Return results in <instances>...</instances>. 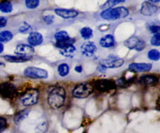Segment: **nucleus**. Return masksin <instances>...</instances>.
<instances>
[{
	"label": "nucleus",
	"mask_w": 160,
	"mask_h": 133,
	"mask_svg": "<svg viewBox=\"0 0 160 133\" xmlns=\"http://www.w3.org/2000/svg\"><path fill=\"white\" fill-rule=\"evenodd\" d=\"M152 68V65L151 63H137V62H133L130 64L128 69L129 70L136 73H145L151 70Z\"/></svg>",
	"instance_id": "12"
},
{
	"label": "nucleus",
	"mask_w": 160,
	"mask_h": 133,
	"mask_svg": "<svg viewBox=\"0 0 160 133\" xmlns=\"http://www.w3.org/2000/svg\"><path fill=\"white\" fill-rule=\"evenodd\" d=\"M100 45H101L102 48H112L115 45V39L114 37L111 34H107V35H105L104 37H102L100 40Z\"/></svg>",
	"instance_id": "17"
},
{
	"label": "nucleus",
	"mask_w": 160,
	"mask_h": 133,
	"mask_svg": "<svg viewBox=\"0 0 160 133\" xmlns=\"http://www.w3.org/2000/svg\"><path fill=\"white\" fill-rule=\"evenodd\" d=\"M4 59L5 60L11 63H23L29 61V59L19 55H5Z\"/></svg>",
	"instance_id": "18"
},
{
	"label": "nucleus",
	"mask_w": 160,
	"mask_h": 133,
	"mask_svg": "<svg viewBox=\"0 0 160 133\" xmlns=\"http://www.w3.org/2000/svg\"><path fill=\"white\" fill-rule=\"evenodd\" d=\"M93 92V86L90 83H80L73 88L72 96L78 99H84L90 96Z\"/></svg>",
	"instance_id": "4"
},
{
	"label": "nucleus",
	"mask_w": 160,
	"mask_h": 133,
	"mask_svg": "<svg viewBox=\"0 0 160 133\" xmlns=\"http://www.w3.org/2000/svg\"><path fill=\"white\" fill-rule=\"evenodd\" d=\"M29 113H30L29 109H24V110H22L20 111V112H17V113L15 115V116H14V118H13L14 122H15L16 124H20L21 121H23V120L28 116Z\"/></svg>",
	"instance_id": "19"
},
{
	"label": "nucleus",
	"mask_w": 160,
	"mask_h": 133,
	"mask_svg": "<svg viewBox=\"0 0 160 133\" xmlns=\"http://www.w3.org/2000/svg\"><path fill=\"white\" fill-rule=\"evenodd\" d=\"M28 41L31 47H36L42 45L43 42V36L38 32H31L28 37Z\"/></svg>",
	"instance_id": "14"
},
{
	"label": "nucleus",
	"mask_w": 160,
	"mask_h": 133,
	"mask_svg": "<svg viewBox=\"0 0 160 133\" xmlns=\"http://www.w3.org/2000/svg\"><path fill=\"white\" fill-rule=\"evenodd\" d=\"M14 53L16 55L22 56V57L31 59L34 54V50L33 47L31 45H26V44H19L15 48Z\"/></svg>",
	"instance_id": "8"
},
{
	"label": "nucleus",
	"mask_w": 160,
	"mask_h": 133,
	"mask_svg": "<svg viewBox=\"0 0 160 133\" xmlns=\"http://www.w3.org/2000/svg\"><path fill=\"white\" fill-rule=\"evenodd\" d=\"M81 35L85 40H88L93 36V31L90 27H83L81 30Z\"/></svg>",
	"instance_id": "25"
},
{
	"label": "nucleus",
	"mask_w": 160,
	"mask_h": 133,
	"mask_svg": "<svg viewBox=\"0 0 160 133\" xmlns=\"http://www.w3.org/2000/svg\"><path fill=\"white\" fill-rule=\"evenodd\" d=\"M148 57L152 61H159L160 59V52L156 49H152L148 52Z\"/></svg>",
	"instance_id": "26"
},
{
	"label": "nucleus",
	"mask_w": 160,
	"mask_h": 133,
	"mask_svg": "<svg viewBox=\"0 0 160 133\" xmlns=\"http://www.w3.org/2000/svg\"><path fill=\"white\" fill-rule=\"evenodd\" d=\"M47 129H48V124H47L46 121H43L36 127L35 131L36 133H45L47 131Z\"/></svg>",
	"instance_id": "29"
},
{
	"label": "nucleus",
	"mask_w": 160,
	"mask_h": 133,
	"mask_svg": "<svg viewBox=\"0 0 160 133\" xmlns=\"http://www.w3.org/2000/svg\"><path fill=\"white\" fill-rule=\"evenodd\" d=\"M0 11L4 13H9L12 11V5L11 2L6 0L0 3Z\"/></svg>",
	"instance_id": "23"
},
{
	"label": "nucleus",
	"mask_w": 160,
	"mask_h": 133,
	"mask_svg": "<svg viewBox=\"0 0 160 133\" xmlns=\"http://www.w3.org/2000/svg\"><path fill=\"white\" fill-rule=\"evenodd\" d=\"M66 99L65 89L61 86L53 87L48 94L47 101L52 109H58L63 105Z\"/></svg>",
	"instance_id": "1"
},
{
	"label": "nucleus",
	"mask_w": 160,
	"mask_h": 133,
	"mask_svg": "<svg viewBox=\"0 0 160 133\" xmlns=\"http://www.w3.org/2000/svg\"><path fill=\"white\" fill-rule=\"evenodd\" d=\"M74 69L77 73H82V71H83V67L81 66V65H77V66L75 67Z\"/></svg>",
	"instance_id": "38"
},
{
	"label": "nucleus",
	"mask_w": 160,
	"mask_h": 133,
	"mask_svg": "<svg viewBox=\"0 0 160 133\" xmlns=\"http://www.w3.org/2000/svg\"><path fill=\"white\" fill-rule=\"evenodd\" d=\"M7 23V20L4 17H0V28L4 27Z\"/></svg>",
	"instance_id": "37"
},
{
	"label": "nucleus",
	"mask_w": 160,
	"mask_h": 133,
	"mask_svg": "<svg viewBox=\"0 0 160 133\" xmlns=\"http://www.w3.org/2000/svg\"><path fill=\"white\" fill-rule=\"evenodd\" d=\"M39 98V91L37 89H31L21 95L20 103L25 107H31L38 103Z\"/></svg>",
	"instance_id": "3"
},
{
	"label": "nucleus",
	"mask_w": 160,
	"mask_h": 133,
	"mask_svg": "<svg viewBox=\"0 0 160 133\" xmlns=\"http://www.w3.org/2000/svg\"><path fill=\"white\" fill-rule=\"evenodd\" d=\"M95 89L98 91L101 92V93H106V92H109L110 90H114L116 89L117 86H116L115 82L110 79H98L95 82Z\"/></svg>",
	"instance_id": "6"
},
{
	"label": "nucleus",
	"mask_w": 160,
	"mask_h": 133,
	"mask_svg": "<svg viewBox=\"0 0 160 133\" xmlns=\"http://www.w3.org/2000/svg\"><path fill=\"white\" fill-rule=\"evenodd\" d=\"M7 127V121L3 117H0V133L3 132Z\"/></svg>",
	"instance_id": "33"
},
{
	"label": "nucleus",
	"mask_w": 160,
	"mask_h": 133,
	"mask_svg": "<svg viewBox=\"0 0 160 133\" xmlns=\"http://www.w3.org/2000/svg\"><path fill=\"white\" fill-rule=\"evenodd\" d=\"M149 31L154 34H159L160 27L159 26H158V25H152V26H149Z\"/></svg>",
	"instance_id": "36"
},
{
	"label": "nucleus",
	"mask_w": 160,
	"mask_h": 133,
	"mask_svg": "<svg viewBox=\"0 0 160 133\" xmlns=\"http://www.w3.org/2000/svg\"><path fill=\"white\" fill-rule=\"evenodd\" d=\"M68 37H70V36H69L68 33L65 31H58V32L56 33V34H55V39L56 40V41L64 40V39H67L68 38Z\"/></svg>",
	"instance_id": "28"
},
{
	"label": "nucleus",
	"mask_w": 160,
	"mask_h": 133,
	"mask_svg": "<svg viewBox=\"0 0 160 133\" xmlns=\"http://www.w3.org/2000/svg\"><path fill=\"white\" fill-rule=\"evenodd\" d=\"M151 44L152 45H154V46L159 47L160 45V34H156L152 36L151 39Z\"/></svg>",
	"instance_id": "32"
},
{
	"label": "nucleus",
	"mask_w": 160,
	"mask_h": 133,
	"mask_svg": "<svg viewBox=\"0 0 160 133\" xmlns=\"http://www.w3.org/2000/svg\"><path fill=\"white\" fill-rule=\"evenodd\" d=\"M31 26H30L29 24H28V23H24L21 26H20V29H19V31H20V33H27L28 32V31H31Z\"/></svg>",
	"instance_id": "34"
},
{
	"label": "nucleus",
	"mask_w": 160,
	"mask_h": 133,
	"mask_svg": "<svg viewBox=\"0 0 160 133\" xmlns=\"http://www.w3.org/2000/svg\"><path fill=\"white\" fill-rule=\"evenodd\" d=\"M129 14V11L125 7L110 8L104 9L101 12V17L106 20H116L119 19L125 18Z\"/></svg>",
	"instance_id": "2"
},
{
	"label": "nucleus",
	"mask_w": 160,
	"mask_h": 133,
	"mask_svg": "<svg viewBox=\"0 0 160 133\" xmlns=\"http://www.w3.org/2000/svg\"><path fill=\"white\" fill-rule=\"evenodd\" d=\"M75 43L74 39L71 38V37H68L67 39H64V40H58L56 43V46L59 49H62V48H67V47L71 46L73 45V44Z\"/></svg>",
	"instance_id": "21"
},
{
	"label": "nucleus",
	"mask_w": 160,
	"mask_h": 133,
	"mask_svg": "<svg viewBox=\"0 0 160 133\" xmlns=\"http://www.w3.org/2000/svg\"><path fill=\"white\" fill-rule=\"evenodd\" d=\"M17 93V87L11 83H2L0 84V94L6 98H12Z\"/></svg>",
	"instance_id": "10"
},
{
	"label": "nucleus",
	"mask_w": 160,
	"mask_h": 133,
	"mask_svg": "<svg viewBox=\"0 0 160 133\" xmlns=\"http://www.w3.org/2000/svg\"><path fill=\"white\" fill-rule=\"evenodd\" d=\"M55 12L56 15L62 17L64 19H70L78 17V12L74 9H56Z\"/></svg>",
	"instance_id": "15"
},
{
	"label": "nucleus",
	"mask_w": 160,
	"mask_h": 133,
	"mask_svg": "<svg viewBox=\"0 0 160 133\" xmlns=\"http://www.w3.org/2000/svg\"><path fill=\"white\" fill-rule=\"evenodd\" d=\"M148 2H150L152 3H158L159 2V0H148Z\"/></svg>",
	"instance_id": "40"
},
{
	"label": "nucleus",
	"mask_w": 160,
	"mask_h": 133,
	"mask_svg": "<svg viewBox=\"0 0 160 133\" xmlns=\"http://www.w3.org/2000/svg\"><path fill=\"white\" fill-rule=\"evenodd\" d=\"M23 74L27 77L31 78V79H45L48 77V73L46 70L34 66H29L25 69Z\"/></svg>",
	"instance_id": "5"
},
{
	"label": "nucleus",
	"mask_w": 160,
	"mask_h": 133,
	"mask_svg": "<svg viewBox=\"0 0 160 133\" xmlns=\"http://www.w3.org/2000/svg\"><path fill=\"white\" fill-rule=\"evenodd\" d=\"M75 51H76V48L74 47V45H71V46L59 49V53L66 58H73Z\"/></svg>",
	"instance_id": "20"
},
{
	"label": "nucleus",
	"mask_w": 160,
	"mask_h": 133,
	"mask_svg": "<svg viewBox=\"0 0 160 133\" xmlns=\"http://www.w3.org/2000/svg\"><path fill=\"white\" fill-rule=\"evenodd\" d=\"M138 81L142 85L152 86L159 83V78L155 75H145V76H141Z\"/></svg>",
	"instance_id": "16"
},
{
	"label": "nucleus",
	"mask_w": 160,
	"mask_h": 133,
	"mask_svg": "<svg viewBox=\"0 0 160 133\" xmlns=\"http://www.w3.org/2000/svg\"><path fill=\"white\" fill-rule=\"evenodd\" d=\"M123 1H124V0H107L106 2L103 5L102 8L103 9H110V8L113 7L116 5L119 4V3L120 2H123Z\"/></svg>",
	"instance_id": "27"
},
{
	"label": "nucleus",
	"mask_w": 160,
	"mask_h": 133,
	"mask_svg": "<svg viewBox=\"0 0 160 133\" xmlns=\"http://www.w3.org/2000/svg\"><path fill=\"white\" fill-rule=\"evenodd\" d=\"M128 83H129L128 80L125 79L124 78H120V79H118L115 82L116 86L119 87H121V88H124V87H126L128 85Z\"/></svg>",
	"instance_id": "31"
},
{
	"label": "nucleus",
	"mask_w": 160,
	"mask_h": 133,
	"mask_svg": "<svg viewBox=\"0 0 160 133\" xmlns=\"http://www.w3.org/2000/svg\"><path fill=\"white\" fill-rule=\"evenodd\" d=\"M58 73L61 77H65L70 73V66L67 63H62L58 66Z\"/></svg>",
	"instance_id": "22"
},
{
	"label": "nucleus",
	"mask_w": 160,
	"mask_h": 133,
	"mask_svg": "<svg viewBox=\"0 0 160 133\" xmlns=\"http://www.w3.org/2000/svg\"><path fill=\"white\" fill-rule=\"evenodd\" d=\"M43 20L45 22V23H47V24H52V23H53V21H54V16L52 15H47V16H45V17H43Z\"/></svg>",
	"instance_id": "35"
},
{
	"label": "nucleus",
	"mask_w": 160,
	"mask_h": 133,
	"mask_svg": "<svg viewBox=\"0 0 160 133\" xmlns=\"http://www.w3.org/2000/svg\"><path fill=\"white\" fill-rule=\"evenodd\" d=\"M3 50H4V45H3L2 43H1V42H0V54L2 52Z\"/></svg>",
	"instance_id": "39"
},
{
	"label": "nucleus",
	"mask_w": 160,
	"mask_h": 133,
	"mask_svg": "<svg viewBox=\"0 0 160 133\" xmlns=\"http://www.w3.org/2000/svg\"><path fill=\"white\" fill-rule=\"evenodd\" d=\"M158 10V7L150 2H145L142 3V8H141V13L144 16H152L156 13Z\"/></svg>",
	"instance_id": "13"
},
{
	"label": "nucleus",
	"mask_w": 160,
	"mask_h": 133,
	"mask_svg": "<svg viewBox=\"0 0 160 133\" xmlns=\"http://www.w3.org/2000/svg\"><path fill=\"white\" fill-rule=\"evenodd\" d=\"M124 64V60L117 57H109L100 62V65L105 69L120 68Z\"/></svg>",
	"instance_id": "9"
},
{
	"label": "nucleus",
	"mask_w": 160,
	"mask_h": 133,
	"mask_svg": "<svg viewBox=\"0 0 160 133\" xmlns=\"http://www.w3.org/2000/svg\"><path fill=\"white\" fill-rule=\"evenodd\" d=\"M125 46L131 50H136L138 51H143L145 49L146 44L145 41L142 39L138 38L137 37H130L129 39L125 40Z\"/></svg>",
	"instance_id": "7"
},
{
	"label": "nucleus",
	"mask_w": 160,
	"mask_h": 133,
	"mask_svg": "<svg viewBox=\"0 0 160 133\" xmlns=\"http://www.w3.org/2000/svg\"><path fill=\"white\" fill-rule=\"evenodd\" d=\"M25 4H26V6L28 9H35L38 6L39 0H26Z\"/></svg>",
	"instance_id": "30"
},
{
	"label": "nucleus",
	"mask_w": 160,
	"mask_h": 133,
	"mask_svg": "<svg viewBox=\"0 0 160 133\" xmlns=\"http://www.w3.org/2000/svg\"><path fill=\"white\" fill-rule=\"evenodd\" d=\"M97 51V47L94 42L87 41L84 42L81 47V51L83 55L86 57H92L95 55Z\"/></svg>",
	"instance_id": "11"
},
{
	"label": "nucleus",
	"mask_w": 160,
	"mask_h": 133,
	"mask_svg": "<svg viewBox=\"0 0 160 133\" xmlns=\"http://www.w3.org/2000/svg\"><path fill=\"white\" fill-rule=\"evenodd\" d=\"M13 37V34L12 32L9 31H4L0 32V42L1 43H6L11 40Z\"/></svg>",
	"instance_id": "24"
},
{
	"label": "nucleus",
	"mask_w": 160,
	"mask_h": 133,
	"mask_svg": "<svg viewBox=\"0 0 160 133\" xmlns=\"http://www.w3.org/2000/svg\"><path fill=\"white\" fill-rule=\"evenodd\" d=\"M4 64H3V63H2V62H0V67H1V66H4Z\"/></svg>",
	"instance_id": "41"
}]
</instances>
